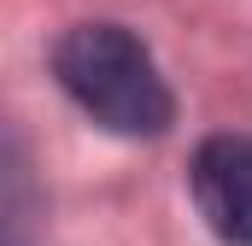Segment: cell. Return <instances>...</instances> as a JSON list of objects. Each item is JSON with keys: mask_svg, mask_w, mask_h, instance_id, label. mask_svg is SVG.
<instances>
[{"mask_svg": "<svg viewBox=\"0 0 252 246\" xmlns=\"http://www.w3.org/2000/svg\"><path fill=\"white\" fill-rule=\"evenodd\" d=\"M53 76L59 88L112 135H164L176 118L170 82L158 76L153 53L141 47V35H129L124 24H76L64 30L53 47Z\"/></svg>", "mask_w": 252, "mask_h": 246, "instance_id": "1", "label": "cell"}, {"mask_svg": "<svg viewBox=\"0 0 252 246\" xmlns=\"http://www.w3.org/2000/svg\"><path fill=\"white\" fill-rule=\"evenodd\" d=\"M193 205L229 246H252V135H211L193 153Z\"/></svg>", "mask_w": 252, "mask_h": 246, "instance_id": "2", "label": "cell"}]
</instances>
